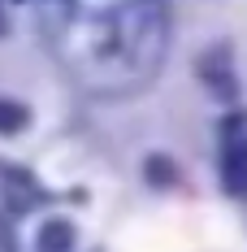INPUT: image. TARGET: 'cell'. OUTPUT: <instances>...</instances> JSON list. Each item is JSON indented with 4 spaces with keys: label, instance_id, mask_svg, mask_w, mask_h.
<instances>
[{
    "label": "cell",
    "instance_id": "cell-1",
    "mask_svg": "<svg viewBox=\"0 0 247 252\" xmlns=\"http://www.w3.org/2000/svg\"><path fill=\"white\" fill-rule=\"evenodd\" d=\"M48 39L100 96L143 87L165 52L161 0H48Z\"/></svg>",
    "mask_w": 247,
    "mask_h": 252
},
{
    "label": "cell",
    "instance_id": "cell-2",
    "mask_svg": "<svg viewBox=\"0 0 247 252\" xmlns=\"http://www.w3.org/2000/svg\"><path fill=\"white\" fill-rule=\"evenodd\" d=\"M221 183L230 196H247V118H225L221 126Z\"/></svg>",
    "mask_w": 247,
    "mask_h": 252
},
{
    "label": "cell",
    "instance_id": "cell-3",
    "mask_svg": "<svg viewBox=\"0 0 247 252\" xmlns=\"http://www.w3.org/2000/svg\"><path fill=\"white\" fill-rule=\"evenodd\" d=\"M74 248V230L65 222H48L39 230V252H70Z\"/></svg>",
    "mask_w": 247,
    "mask_h": 252
},
{
    "label": "cell",
    "instance_id": "cell-4",
    "mask_svg": "<svg viewBox=\"0 0 247 252\" xmlns=\"http://www.w3.org/2000/svg\"><path fill=\"white\" fill-rule=\"evenodd\" d=\"M26 118H30V113H26L18 100H0V130L13 135V130H22V126H26Z\"/></svg>",
    "mask_w": 247,
    "mask_h": 252
},
{
    "label": "cell",
    "instance_id": "cell-5",
    "mask_svg": "<svg viewBox=\"0 0 247 252\" xmlns=\"http://www.w3.org/2000/svg\"><path fill=\"white\" fill-rule=\"evenodd\" d=\"M0 31H4V0H0Z\"/></svg>",
    "mask_w": 247,
    "mask_h": 252
}]
</instances>
